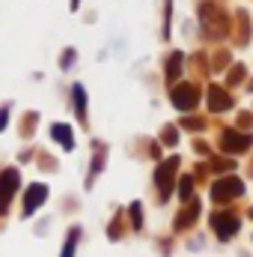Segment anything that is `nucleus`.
Masks as SVG:
<instances>
[{
  "instance_id": "6e6552de",
  "label": "nucleus",
  "mask_w": 253,
  "mask_h": 257,
  "mask_svg": "<svg viewBox=\"0 0 253 257\" xmlns=\"http://www.w3.org/2000/svg\"><path fill=\"white\" fill-rule=\"evenodd\" d=\"M45 197H48V186H42V183L30 186V192H27V197H24V215L36 212V206H42Z\"/></svg>"
},
{
  "instance_id": "f257e3e1",
  "label": "nucleus",
  "mask_w": 253,
  "mask_h": 257,
  "mask_svg": "<svg viewBox=\"0 0 253 257\" xmlns=\"http://www.w3.org/2000/svg\"><path fill=\"white\" fill-rule=\"evenodd\" d=\"M176 168H179V159H167L164 165H158L155 171V183H158V192H161V200H167L170 192H173V177H176Z\"/></svg>"
},
{
  "instance_id": "6ab92c4d",
  "label": "nucleus",
  "mask_w": 253,
  "mask_h": 257,
  "mask_svg": "<svg viewBox=\"0 0 253 257\" xmlns=\"http://www.w3.org/2000/svg\"><path fill=\"white\" fill-rule=\"evenodd\" d=\"M164 141H167V144H176V128H167V132H164Z\"/></svg>"
},
{
  "instance_id": "9d476101",
  "label": "nucleus",
  "mask_w": 253,
  "mask_h": 257,
  "mask_svg": "<svg viewBox=\"0 0 253 257\" xmlns=\"http://www.w3.org/2000/svg\"><path fill=\"white\" fill-rule=\"evenodd\" d=\"M196 215H200V203L194 200V203H188V209H185V212H182V215L176 218V227H179V230H185V227H190V224L196 221Z\"/></svg>"
},
{
  "instance_id": "39448f33",
  "label": "nucleus",
  "mask_w": 253,
  "mask_h": 257,
  "mask_svg": "<svg viewBox=\"0 0 253 257\" xmlns=\"http://www.w3.org/2000/svg\"><path fill=\"white\" fill-rule=\"evenodd\" d=\"M242 192H244V183H242V180H236V177H224V180L214 183L212 197L220 203V200H226V197H238Z\"/></svg>"
},
{
  "instance_id": "7ed1b4c3",
  "label": "nucleus",
  "mask_w": 253,
  "mask_h": 257,
  "mask_svg": "<svg viewBox=\"0 0 253 257\" xmlns=\"http://www.w3.org/2000/svg\"><path fill=\"white\" fill-rule=\"evenodd\" d=\"M18 183H21V174H18L15 168H9V171L0 174V215L6 212V206H9L15 189H18Z\"/></svg>"
},
{
  "instance_id": "f3484780",
  "label": "nucleus",
  "mask_w": 253,
  "mask_h": 257,
  "mask_svg": "<svg viewBox=\"0 0 253 257\" xmlns=\"http://www.w3.org/2000/svg\"><path fill=\"white\" fill-rule=\"evenodd\" d=\"M242 78H244V69H242V66H236V69H232V75H230V84H236V81H242Z\"/></svg>"
},
{
  "instance_id": "412c9836",
  "label": "nucleus",
  "mask_w": 253,
  "mask_h": 257,
  "mask_svg": "<svg viewBox=\"0 0 253 257\" xmlns=\"http://www.w3.org/2000/svg\"><path fill=\"white\" fill-rule=\"evenodd\" d=\"M250 215H253V212H250Z\"/></svg>"
},
{
  "instance_id": "f03ea898",
  "label": "nucleus",
  "mask_w": 253,
  "mask_h": 257,
  "mask_svg": "<svg viewBox=\"0 0 253 257\" xmlns=\"http://www.w3.org/2000/svg\"><path fill=\"white\" fill-rule=\"evenodd\" d=\"M202 27H206V33L214 36V39L226 33V18L218 12L214 3H206V6H202Z\"/></svg>"
},
{
  "instance_id": "ddd939ff",
  "label": "nucleus",
  "mask_w": 253,
  "mask_h": 257,
  "mask_svg": "<svg viewBox=\"0 0 253 257\" xmlns=\"http://www.w3.org/2000/svg\"><path fill=\"white\" fill-rule=\"evenodd\" d=\"M182 63H185V57L176 51V54L170 57V66H167V78H170V81H176V78H179V72H182Z\"/></svg>"
},
{
  "instance_id": "1a4fd4ad",
  "label": "nucleus",
  "mask_w": 253,
  "mask_h": 257,
  "mask_svg": "<svg viewBox=\"0 0 253 257\" xmlns=\"http://www.w3.org/2000/svg\"><path fill=\"white\" fill-rule=\"evenodd\" d=\"M230 105H232L230 93H224L220 87H208V108L212 111H226Z\"/></svg>"
},
{
  "instance_id": "a211bd4d",
  "label": "nucleus",
  "mask_w": 253,
  "mask_h": 257,
  "mask_svg": "<svg viewBox=\"0 0 253 257\" xmlns=\"http://www.w3.org/2000/svg\"><path fill=\"white\" fill-rule=\"evenodd\" d=\"M185 128H202V120H182Z\"/></svg>"
},
{
  "instance_id": "dca6fc26",
  "label": "nucleus",
  "mask_w": 253,
  "mask_h": 257,
  "mask_svg": "<svg viewBox=\"0 0 253 257\" xmlns=\"http://www.w3.org/2000/svg\"><path fill=\"white\" fill-rule=\"evenodd\" d=\"M131 221H134V230H140V224H143V215H140V206H137V203L131 206Z\"/></svg>"
},
{
  "instance_id": "9b49d317",
  "label": "nucleus",
  "mask_w": 253,
  "mask_h": 257,
  "mask_svg": "<svg viewBox=\"0 0 253 257\" xmlns=\"http://www.w3.org/2000/svg\"><path fill=\"white\" fill-rule=\"evenodd\" d=\"M51 132H54V138L63 144L66 150H72V147H74V141H72V128H68V126H60V123H57Z\"/></svg>"
},
{
  "instance_id": "f8f14e48",
  "label": "nucleus",
  "mask_w": 253,
  "mask_h": 257,
  "mask_svg": "<svg viewBox=\"0 0 253 257\" xmlns=\"http://www.w3.org/2000/svg\"><path fill=\"white\" fill-rule=\"evenodd\" d=\"M74 108H78V117H80V120H86V93H84V87H80V84L74 87Z\"/></svg>"
},
{
  "instance_id": "0eeeda50",
  "label": "nucleus",
  "mask_w": 253,
  "mask_h": 257,
  "mask_svg": "<svg viewBox=\"0 0 253 257\" xmlns=\"http://www.w3.org/2000/svg\"><path fill=\"white\" fill-rule=\"evenodd\" d=\"M250 135H242V132H224V150L226 153H242V150H248L250 147Z\"/></svg>"
},
{
  "instance_id": "aec40b11",
  "label": "nucleus",
  "mask_w": 253,
  "mask_h": 257,
  "mask_svg": "<svg viewBox=\"0 0 253 257\" xmlns=\"http://www.w3.org/2000/svg\"><path fill=\"white\" fill-rule=\"evenodd\" d=\"M6 117H9V114H6V111H0V128H6Z\"/></svg>"
},
{
  "instance_id": "4468645a",
  "label": "nucleus",
  "mask_w": 253,
  "mask_h": 257,
  "mask_svg": "<svg viewBox=\"0 0 253 257\" xmlns=\"http://www.w3.org/2000/svg\"><path fill=\"white\" fill-rule=\"evenodd\" d=\"M80 239V230L74 227L72 233H68V242H66V248H63V257H74V242Z\"/></svg>"
},
{
  "instance_id": "423d86ee",
  "label": "nucleus",
  "mask_w": 253,
  "mask_h": 257,
  "mask_svg": "<svg viewBox=\"0 0 253 257\" xmlns=\"http://www.w3.org/2000/svg\"><path fill=\"white\" fill-rule=\"evenodd\" d=\"M212 227H214V233H218L220 239H230V236L238 233V218L230 215V212H214V215H212Z\"/></svg>"
},
{
  "instance_id": "2eb2a0df",
  "label": "nucleus",
  "mask_w": 253,
  "mask_h": 257,
  "mask_svg": "<svg viewBox=\"0 0 253 257\" xmlns=\"http://www.w3.org/2000/svg\"><path fill=\"white\" fill-rule=\"evenodd\" d=\"M190 192H194V180H190V177H182V180H179V194H182V197H190Z\"/></svg>"
},
{
  "instance_id": "20e7f679",
  "label": "nucleus",
  "mask_w": 253,
  "mask_h": 257,
  "mask_svg": "<svg viewBox=\"0 0 253 257\" xmlns=\"http://www.w3.org/2000/svg\"><path fill=\"white\" fill-rule=\"evenodd\" d=\"M200 102V90L194 84H182V87H173V105L179 111H194Z\"/></svg>"
}]
</instances>
